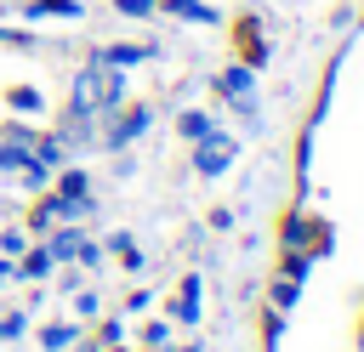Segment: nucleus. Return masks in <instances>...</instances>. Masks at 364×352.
I'll return each mask as SVG.
<instances>
[{
	"mask_svg": "<svg viewBox=\"0 0 364 352\" xmlns=\"http://www.w3.org/2000/svg\"><path fill=\"white\" fill-rule=\"evenodd\" d=\"M159 11H171V17H182V23H205V28H216L222 23V11L216 6H205V0H154Z\"/></svg>",
	"mask_w": 364,
	"mask_h": 352,
	"instance_id": "8",
	"label": "nucleus"
},
{
	"mask_svg": "<svg viewBox=\"0 0 364 352\" xmlns=\"http://www.w3.org/2000/svg\"><path fill=\"white\" fill-rule=\"evenodd\" d=\"M74 267H102V244H97V238H85V244H80V255H74Z\"/></svg>",
	"mask_w": 364,
	"mask_h": 352,
	"instance_id": "27",
	"label": "nucleus"
},
{
	"mask_svg": "<svg viewBox=\"0 0 364 352\" xmlns=\"http://www.w3.org/2000/svg\"><path fill=\"white\" fill-rule=\"evenodd\" d=\"M17 176H23V187H28V193H46V182H51V170H46L34 153L23 159V170H17Z\"/></svg>",
	"mask_w": 364,
	"mask_h": 352,
	"instance_id": "18",
	"label": "nucleus"
},
{
	"mask_svg": "<svg viewBox=\"0 0 364 352\" xmlns=\"http://www.w3.org/2000/svg\"><path fill=\"white\" fill-rule=\"evenodd\" d=\"M171 318H176V324H199V273H188L182 290L171 295Z\"/></svg>",
	"mask_w": 364,
	"mask_h": 352,
	"instance_id": "9",
	"label": "nucleus"
},
{
	"mask_svg": "<svg viewBox=\"0 0 364 352\" xmlns=\"http://www.w3.org/2000/svg\"><path fill=\"white\" fill-rule=\"evenodd\" d=\"M210 91H216L222 102H233V97H256V68H250V62H228V68L210 79Z\"/></svg>",
	"mask_w": 364,
	"mask_h": 352,
	"instance_id": "4",
	"label": "nucleus"
},
{
	"mask_svg": "<svg viewBox=\"0 0 364 352\" xmlns=\"http://www.w3.org/2000/svg\"><path fill=\"white\" fill-rule=\"evenodd\" d=\"M148 57H154V45H142V40H119V45H102L97 51V62H108V68H136Z\"/></svg>",
	"mask_w": 364,
	"mask_h": 352,
	"instance_id": "6",
	"label": "nucleus"
},
{
	"mask_svg": "<svg viewBox=\"0 0 364 352\" xmlns=\"http://www.w3.org/2000/svg\"><path fill=\"white\" fill-rule=\"evenodd\" d=\"M239 51H245V62H250V68L267 57V45H262V34H256V17H245V23H239Z\"/></svg>",
	"mask_w": 364,
	"mask_h": 352,
	"instance_id": "17",
	"label": "nucleus"
},
{
	"mask_svg": "<svg viewBox=\"0 0 364 352\" xmlns=\"http://www.w3.org/2000/svg\"><path fill=\"white\" fill-rule=\"evenodd\" d=\"M28 227H34V233H51V227H57V216H51V199H40V204L28 210Z\"/></svg>",
	"mask_w": 364,
	"mask_h": 352,
	"instance_id": "22",
	"label": "nucleus"
},
{
	"mask_svg": "<svg viewBox=\"0 0 364 352\" xmlns=\"http://www.w3.org/2000/svg\"><path fill=\"white\" fill-rule=\"evenodd\" d=\"M358 346H364V324H358Z\"/></svg>",
	"mask_w": 364,
	"mask_h": 352,
	"instance_id": "32",
	"label": "nucleus"
},
{
	"mask_svg": "<svg viewBox=\"0 0 364 352\" xmlns=\"http://www.w3.org/2000/svg\"><path fill=\"white\" fill-rule=\"evenodd\" d=\"M307 267H313V255H307V250H284V261H279V273H284V278H296V284L307 278Z\"/></svg>",
	"mask_w": 364,
	"mask_h": 352,
	"instance_id": "21",
	"label": "nucleus"
},
{
	"mask_svg": "<svg viewBox=\"0 0 364 352\" xmlns=\"http://www.w3.org/2000/svg\"><path fill=\"white\" fill-rule=\"evenodd\" d=\"M23 250H28V238H23V227H6V233H0V255H11V261H17Z\"/></svg>",
	"mask_w": 364,
	"mask_h": 352,
	"instance_id": "24",
	"label": "nucleus"
},
{
	"mask_svg": "<svg viewBox=\"0 0 364 352\" xmlns=\"http://www.w3.org/2000/svg\"><path fill=\"white\" fill-rule=\"evenodd\" d=\"M11 278H17V261H11V255H0V284H11Z\"/></svg>",
	"mask_w": 364,
	"mask_h": 352,
	"instance_id": "29",
	"label": "nucleus"
},
{
	"mask_svg": "<svg viewBox=\"0 0 364 352\" xmlns=\"http://www.w3.org/2000/svg\"><path fill=\"white\" fill-rule=\"evenodd\" d=\"M51 273H57V261L46 255V244H28V250L17 255V278H34V284H40V278H51Z\"/></svg>",
	"mask_w": 364,
	"mask_h": 352,
	"instance_id": "10",
	"label": "nucleus"
},
{
	"mask_svg": "<svg viewBox=\"0 0 364 352\" xmlns=\"http://www.w3.org/2000/svg\"><path fill=\"white\" fill-rule=\"evenodd\" d=\"M148 352H165V346H148Z\"/></svg>",
	"mask_w": 364,
	"mask_h": 352,
	"instance_id": "33",
	"label": "nucleus"
},
{
	"mask_svg": "<svg viewBox=\"0 0 364 352\" xmlns=\"http://www.w3.org/2000/svg\"><path fill=\"white\" fill-rule=\"evenodd\" d=\"M74 312H80V318H97V312H102V295H97V290H74Z\"/></svg>",
	"mask_w": 364,
	"mask_h": 352,
	"instance_id": "23",
	"label": "nucleus"
},
{
	"mask_svg": "<svg viewBox=\"0 0 364 352\" xmlns=\"http://www.w3.org/2000/svg\"><path fill=\"white\" fill-rule=\"evenodd\" d=\"M108 352H125V346H108Z\"/></svg>",
	"mask_w": 364,
	"mask_h": 352,
	"instance_id": "34",
	"label": "nucleus"
},
{
	"mask_svg": "<svg viewBox=\"0 0 364 352\" xmlns=\"http://www.w3.org/2000/svg\"><path fill=\"white\" fill-rule=\"evenodd\" d=\"M114 11H119V17H154L159 6H154V0H114Z\"/></svg>",
	"mask_w": 364,
	"mask_h": 352,
	"instance_id": "26",
	"label": "nucleus"
},
{
	"mask_svg": "<svg viewBox=\"0 0 364 352\" xmlns=\"http://www.w3.org/2000/svg\"><path fill=\"white\" fill-rule=\"evenodd\" d=\"M28 153H34L46 170H63V165H68V142H63V136H34V148H28Z\"/></svg>",
	"mask_w": 364,
	"mask_h": 352,
	"instance_id": "12",
	"label": "nucleus"
},
{
	"mask_svg": "<svg viewBox=\"0 0 364 352\" xmlns=\"http://www.w3.org/2000/svg\"><path fill=\"white\" fill-rule=\"evenodd\" d=\"M51 193H57V199H85V193H91V176H85L80 165H63V170H57V187H51Z\"/></svg>",
	"mask_w": 364,
	"mask_h": 352,
	"instance_id": "13",
	"label": "nucleus"
},
{
	"mask_svg": "<svg viewBox=\"0 0 364 352\" xmlns=\"http://www.w3.org/2000/svg\"><path fill=\"white\" fill-rule=\"evenodd\" d=\"M68 352H102V341H74Z\"/></svg>",
	"mask_w": 364,
	"mask_h": 352,
	"instance_id": "30",
	"label": "nucleus"
},
{
	"mask_svg": "<svg viewBox=\"0 0 364 352\" xmlns=\"http://www.w3.org/2000/svg\"><path fill=\"white\" fill-rule=\"evenodd\" d=\"M296 295H301V284L279 273V278H273V312H290V307H296Z\"/></svg>",
	"mask_w": 364,
	"mask_h": 352,
	"instance_id": "19",
	"label": "nucleus"
},
{
	"mask_svg": "<svg viewBox=\"0 0 364 352\" xmlns=\"http://www.w3.org/2000/svg\"><path fill=\"white\" fill-rule=\"evenodd\" d=\"M6 108L11 114H46V97L34 85H6Z\"/></svg>",
	"mask_w": 364,
	"mask_h": 352,
	"instance_id": "15",
	"label": "nucleus"
},
{
	"mask_svg": "<svg viewBox=\"0 0 364 352\" xmlns=\"http://www.w3.org/2000/svg\"><path fill=\"white\" fill-rule=\"evenodd\" d=\"M108 250L119 255V267H125V273H142V261H148V255L136 250V238H131V233H114V238H108Z\"/></svg>",
	"mask_w": 364,
	"mask_h": 352,
	"instance_id": "16",
	"label": "nucleus"
},
{
	"mask_svg": "<svg viewBox=\"0 0 364 352\" xmlns=\"http://www.w3.org/2000/svg\"><path fill=\"white\" fill-rule=\"evenodd\" d=\"M125 102V68H108V62H85L74 79H68V102H63V125H91L97 114H114Z\"/></svg>",
	"mask_w": 364,
	"mask_h": 352,
	"instance_id": "1",
	"label": "nucleus"
},
{
	"mask_svg": "<svg viewBox=\"0 0 364 352\" xmlns=\"http://www.w3.org/2000/svg\"><path fill=\"white\" fill-rule=\"evenodd\" d=\"M148 125H154V108H148V102H131V108L119 102V108L108 114V125H102V148H108V153H125L131 142L148 136Z\"/></svg>",
	"mask_w": 364,
	"mask_h": 352,
	"instance_id": "2",
	"label": "nucleus"
},
{
	"mask_svg": "<svg viewBox=\"0 0 364 352\" xmlns=\"http://www.w3.org/2000/svg\"><path fill=\"white\" fill-rule=\"evenodd\" d=\"M34 341H40V352H68V346L80 341V324H74V318H51V324H40Z\"/></svg>",
	"mask_w": 364,
	"mask_h": 352,
	"instance_id": "7",
	"label": "nucleus"
},
{
	"mask_svg": "<svg viewBox=\"0 0 364 352\" xmlns=\"http://www.w3.org/2000/svg\"><path fill=\"white\" fill-rule=\"evenodd\" d=\"M23 335H28V312H23V307L0 312V341H23Z\"/></svg>",
	"mask_w": 364,
	"mask_h": 352,
	"instance_id": "20",
	"label": "nucleus"
},
{
	"mask_svg": "<svg viewBox=\"0 0 364 352\" xmlns=\"http://www.w3.org/2000/svg\"><path fill=\"white\" fill-rule=\"evenodd\" d=\"M97 341H102V346H119V341H125V324H119V318H102Z\"/></svg>",
	"mask_w": 364,
	"mask_h": 352,
	"instance_id": "28",
	"label": "nucleus"
},
{
	"mask_svg": "<svg viewBox=\"0 0 364 352\" xmlns=\"http://www.w3.org/2000/svg\"><path fill=\"white\" fill-rule=\"evenodd\" d=\"M40 244H46V255H51L57 267H74V255H80V244H85V233H80L74 221H57V227H51V233H46Z\"/></svg>",
	"mask_w": 364,
	"mask_h": 352,
	"instance_id": "5",
	"label": "nucleus"
},
{
	"mask_svg": "<svg viewBox=\"0 0 364 352\" xmlns=\"http://www.w3.org/2000/svg\"><path fill=\"white\" fill-rule=\"evenodd\" d=\"M23 17H85V0H28Z\"/></svg>",
	"mask_w": 364,
	"mask_h": 352,
	"instance_id": "14",
	"label": "nucleus"
},
{
	"mask_svg": "<svg viewBox=\"0 0 364 352\" xmlns=\"http://www.w3.org/2000/svg\"><path fill=\"white\" fill-rule=\"evenodd\" d=\"M176 352H199V346H193V341H188V346H176Z\"/></svg>",
	"mask_w": 364,
	"mask_h": 352,
	"instance_id": "31",
	"label": "nucleus"
},
{
	"mask_svg": "<svg viewBox=\"0 0 364 352\" xmlns=\"http://www.w3.org/2000/svg\"><path fill=\"white\" fill-rule=\"evenodd\" d=\"M210 131H216V119H210L205 108H182V114H176V136H182V142H199V136H210Z\"/></svg>",
	"mask_w": 364,
	"mask_h": 352,
	"instance_id": "11",
	"label": "nucleus"
},
{
	"mask_svg": "<svg viewBox=\"0 0 364 352\" xmlns=\"http://www.w3.org/2000/svg\"><path fill=\"white\" fill-rule=\"evenodd\" d=\"M165 341H171V324H165V318L142 324V346H165Z\"/></svg>",
	"mask_w": 364,
	"mask_h": 352,
	"instance_id": "25",
	"label": "nucleus"
},
{
	"mask_svg": "<svg viewBox=\"0 0 364 352\" xmlns=\"http://www.w3.org/2000/svg\"><path fill=\"white\" fill-rule=\"evenodd\" d=\"M239 159V142L228 136V131H210V136H199L193 142V170L205 176V182H216V176H228V165Z\"/></svg>",
	"mask_w": 364,
	"mask_h": 352,
	"instance_id": "3",
	"label": "nucleus"
}]
</instances>
